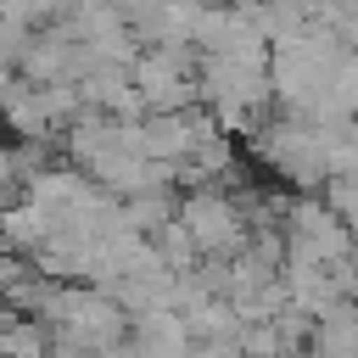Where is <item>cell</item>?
Wrapping results in <instances>:
<instances>
[{
	"label": "cell",
	"instance_id": "cell-1",
	"mask_svg": "<svg viewBox=\"0 0 358 358\" xmlns=\"http://www.w3.org/2000/svg\"><path fill=\"white\" fill-rule=\"evenodd\" d=\"M179 224H185V235H190L196 252H235V246L246 241V213H241L224 190H196V196L185 201Z\"/></svg>",
	"mask_w": 358,
	"mask_h": 358
},
{
	"label": "cell",
	"instance_id": "cell-2",
	"mask_svg": "<svg viewBox=\"0 0 358 358\" xmlns=\"http://www.w3.org/2000/svg\"><path fill=\"white\" fill-rule=\"evenodd\" d=\"M28 185H34V162H28V151L0 140V207L22 201V196H28Z\"/></svg>",
	"mask_w": 358,
	"mask_h": 358
}]
</instances>
